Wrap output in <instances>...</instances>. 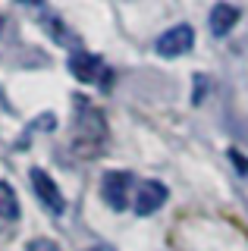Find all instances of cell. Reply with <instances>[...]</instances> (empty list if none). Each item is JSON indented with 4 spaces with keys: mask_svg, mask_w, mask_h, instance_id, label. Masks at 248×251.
Instances as JSON below:
<instances>
[{
    "mask_svg": "<svg viewBox=\"0 0 248 251\" xmlns=\"http://www.w3.org/2000/svg\"><path fill=\"white\" fill-rule=\"evenodd\" d=\"M154 47H157V53H160V57H167V60L182 57V53H189L192 47H195V31H192V25L179 22V25H173L170 31H164Z\"/></svg>",
    "mask_w": 248,
    "mask_h": 251,
    "instance_id": "cell-1",
    "label": "cell"
},
{
    "mask_svg": "<svg viewBox=\"0 0 248 251\" xmlns=\"http://www.w3.org/2000/svg\"><path fill=\"white\" fill-rule=\"evenodd\" d=\"M129 185H132V173L110 170V173H104V179H100V195H104V201L110 204L113 210H126Z\"/></svg>",
    "mask_w": 248,
    "mask_h": 251,
    "instance_id": "cell-2",
    "label": "cell"
},
{
    "mask_svg": "<svg viewBox=\"0 0 248 251\" xmlns=\"http://www.w3.org/2000/svg\"><path fill=\"white\" fill-rule=\"evenodd\" d=\"M167 198H170L167 185L157 182V179H148V182H142V185H138V192H135V214L138 217L157 214V210L167 204Z\"/></svg>",
    "mask_w": 248,
    "mask_h": 251,
    "instance_id": "cell-3",
    "label": "cell"
},
{
    "mask_svg": "<svg viewBox=\"0 0 248 251\" xmlns=\"http://www.w3.org/2000/svg\"><path fill=\"white\" fill-rule=\"evenodd\" d=\"M32 185H35V195L41 198L44 207H50L53 214H63V207H66V201H63V195H60V188L57 182L50 179V173H44V170H32Z\"/></svg>",
    "mask_w": 248,
    "mask_h": 251,
    "instance_id": "cell-4",
    "label": "cell"
},
{
    "mask_svg": "<svg viewBox=\"0 0 248 251\" xmlns=\"http://www.w3.org/2000/svg\"><path fill=\"white\" fill-rule=\"evenodd\" d=\"M69 73L79 78V82H95L98 73H100V57H95V53H85V50L69 53Z\"/></svg>",
    "mask_w": 248,
    "mask_h": 251,
    "instance_id": "cell-5",
    "label": "cell"
},
{
    "mask_svg": "<svg viewBox=\"0 0 248 251\" xmlns=\"http://www.w3.org/2000/svg\"><path fill=\"white\" fill-rule=\"evenodd\" d=\"M211 31L217 38H223L226 31H232V25L239 22V6H232V3H217L214 10H211Z\"/></svg>",
    "mask_w": 248,
    "mask_h": 251,
    "instance_id": "cell-6",
    "label": "cell"
},
{
    "mask_svg": "<svg viewBox=\"0 0 248 251\" xmlns=\"http://www.w3.org/2000/svg\"><path fill=\"white\" fill-rule=\"evenodd\" d=\"M0 220H19V198L10 182H0Z\"/></svg>",
    "mask_w": 248,
    "mask_h": 251,
    "instance_id": "cell-7",
    "label": "cell"
},
{
    "mask_svg": "<svg viewBox=\"0 0 248 251\" xmlns=\"http://www.w3.org/2000/svg\"><path fill=\"white\" fill-rule=\"evenodd\" d=\"M25 251H63V248H60L57 242H50V239H32L25 245Z\"/></svg>",
    "mask_w": 248,
    "mask_h": 251,
    "instance_id": "cell-8",
    "label": "cell"
},
{
    "mask_svg": "<svg viewBox=\"0 0 248 251\" xmlns=\"http://www.w3.org/2000/svg\"><path fill=\"white\" fill-rule=\"evenodd\" d=\"M229 160L236 163V170H239V173H242V176L248 179V160H245V157L239 154V151H229Z\"/></svg>",
    "mask_w": 248,
    "mask_h": 251,
    "instance_id": "cell-9",
    "label": "cell"
},
{
    "mask_svg": "<svg viewBox=\"0 0 248 251\" xmlns=\"http://www.w3.org/2000/svg\"><path fill=\"white\" fill-rule=\"evenodd\" d=\"M22 3H41V0H22Z\"/></svg>",
    "mask_w": 248,
    "mask_h": 251,
    "instance_id": "cell-10",
    "label": "cell"
},
{
    "mask_svg": "<svg viewBox=\"0 0 248 251\" xmlns=\"http://www.w3.org/2000/svg\"><path fill=\"white\" fill-rule=\"evenodd\" d=\"M0 28H3V19H0Z\"/></svg>",
    "mask_w": 248,
    "mask_h": 251,
    "instance_id": "cell-11",
    "label": "cell"
}]
</instances>
